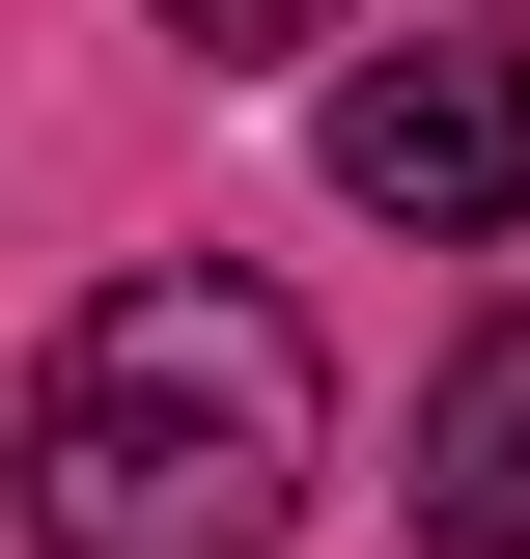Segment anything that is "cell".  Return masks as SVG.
<instances>
[{
  "instance_id": "obj_4",
  "label": "cell",
  "mask_w": 530,
  "mask_h": 559,
  "mask_svg": "<svg viewBox=\"0 0 530 559\" xmlns=\"http://www.w3.org/2000/svg\"><path fill=\"white\" fill-rule=\"evenodd\" d=\"M168 28H196V57H224V84H252V57H308L335 0H168Z\"/></svg>"
},
{
  "instance_id": "obj_3",
  "label": "cell",
  "mask_w": 530,
  "mask_h": 559,
  "mask_svg": "<svg viewBox=\"0 0 530 559\" xmlns=\"http://www.w3.org/2000/svg\"><path fill=\"white\" fill-rule=\"evenodd\" d=\"M419 559H530V336H474L419 419Z\"/></svg>"
},
{
  "instance_id": "obj_2",
  "label": "cell",
  "mask_w": 530,
  "mask_h": 559,
  "mask_svg": "<svg viewBox=\"0 0 530 559\" xmlns=\"http://www.w3.org/2000/svg\"><path fill=\"white\" fill-rule=\"evenodd\" d=\"M335 197H363V224H530V57H503V28L363 57V84H335Z\"/></svg>"
},
{
  "instance_id": "obj_1",
  "label": "cell",
  "mask_w": 530,
  "mask_h": 559,
  "mask_svg": "<svg viewBox=\"0 0 530 559\" xmlns=\"http://www.w3.org/2000/svg\"><path fill=\"white\" fill-rule=\"evenodd\" d=\"M308 448H335L308 308L224 280V252H168V280H112V308L28 364L0 503H28V559H279L308 532Z\"/></svg>"
}]
</instances>
